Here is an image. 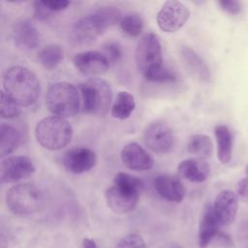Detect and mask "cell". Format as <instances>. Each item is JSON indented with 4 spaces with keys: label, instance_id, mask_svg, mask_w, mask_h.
<instances>
[{
    "label": "cell",
    "instance_id": "d590c367",
    "mask_svg": "<svg viewBox=\"0 0 248 248\" xmlns=\"http://www.w3.org/2000/svg\"><path fill=\"white\" fill-rule=\"evenodd\" d=\"M161 248H183V247L176 242H170V243L163 245Z\"/></svg>",
    "mask_w": 248,
    "mask_h": 248
},
{
    "label": "cell",
    "instance_id": "4fadbf2b",
    "mask_svg": "<svg viewBox=\"0 0 248 248\" xmlns=\"http://www.w3.org/2000/svg\"><path fill=\"white\" fill-rule=\"evenodd\" d=\"M73 63L78 72L90 77L104 75L110 66L107 56L95 50L76 54L73 58Z\"/></svg>",
    "mask_w": 248,
    "mask_h": 248
},
{
    "label": "cell",
    "instance_id": "8992f818",
    "mask_svg": "<svg viewBox=\"0 0 248 248\" xmlns=\"http://www.w3.org/2000/svg\"><path fill=\"white\" fill-rule=\"evenodd\" d=\"M43 192L34 184L20 183L12 186L6 194V204L16 215L26 216L38 212L44 205Z\"/></svg>",
    "mask_w": 248,
    "mask_h": 248
},
{
    "label": "cell",
    "instance_id": "7a4b0ae2",
    "mask_svg": "<svg viewBox=\"0 0 248 248\" xmlns=\"http://www.w3.org/2000/svg\"><path fill=\"white\" fill-rule=\"evenodd\" d=\"M121 14L115 7L106 6L77 20L69 32V42L75 46L90 45L108 28L120 21Z\"/></svg>",
    "mask_w": 248,
    "mask_h": 248
},
{
    "label": "cell",
    "instance_id": "44dd1931",
    "mask_svg": "<svg viewBox=\"0 0 248 248\" xmlns=\"http://www.w3.org/2000/svg\"><path fill=\"white\" fill-rule=\"evenodd\" d=\"M217 141V155L220 163L228 164L232 157V135L226 125H217L214 128Z\"/></svg>",
    "mask_w": 248,
    "mask_h": 248
},
{
    "label": "cell",
    "instance_id": "cb8c5ba5",
    "mask_svg": "<svg viewBox=\"0 0 248 248\" xmlns=\"http://www.w3.org/2000/svg\"><path fill=\"white\" fill-rule=\"evenodd\" d=\"M136 107L134 96L128 91L118 92L111 108V115L114 118L125 120L130 117Z\"/></svg>",
    "mask_w": 248,
    "mask_h": 248
},
{
    "label": "cell",
    "instance_id": "3957f363",
    "mask_svg": "<svg viewBox=\"0 0 248 248\" xmlns=\"http://www.w3.org/2000/svg\"><path fill=\"white\" fill-rule=\"evenodd\" d=\"M4 92L21 107H29L37 102L41 84L37 76L28 68L14 66L3 77Z\"/></svg>",
    "mask_w": 248,
    "mask_h": 248
},
{
    "label": "cell",
    "instance_id": "5b68a950",
    "mask_svg": "<svg viewBox=\"0 0 248 248\" xmlns=\"http://www.w3.org/2000/svg\"><path fill=\"white\" fill-rule=\"evenodd\" d=\"M46 104L48 110L55 116L63 118L74 116L80 108L78 90L70 82L54 83L46 92Z\"/></svg>",
    "mask_w": 248,
    "mask_h": 248
},
{
    "label": "cell",
    "instance_id": "5bb4252c",
    "mask_svg": "<svg viewBox=\"0 0 248 248\" xmlns=\"http://www.w3.org/2000/svg\"><path fill=\"white\" fill-rule=\"evenodd\" d=\"M213 209L221 226L231 225L237 213L238 197L232 190H223L215 198Z\"/></svg>",
    "mask_w": 248,
    "mask_h": 248
},
{
    "label": "cell",
    "instance_id": "4dcf8cb0",
    "mask_svg": "<svg viewBox=\"0 0 248 248\" xmlns=\"http://www.w3.org/2000/svg\"><path fill=\"white\" fill-rule=\"evenodd\" d=\"M218 5L230 15H238L242 10L241 3L237 0H220L218 1Z\"/></svg>",
    "mask_w": 248,
    "mask_h": 248
},
{
    "label": "cell",
    "instance_id": "6da1fadb",
    "mask_svg": "<svg viewBox=\"0 0 248 248\" xmlns=\"http://www.w3.org/2000/svg\"><path fill=\"white\" fill-rule=\"evenodd\" d=\"M136 62L143 78L151 82H172L176 76L163 64L162 46L158 36L145 34L139 42L136 49Z\"/></svg>",
    "mask_w": 248,
    "mask_h": 248
},
{
    "label": "cell",
    "instance_id": "836d02e7",
    "mask_svg": "<svg viewBox=\"0 0 248 248\" xmlns=\"http://www.w3.org/2000/svg\"><path fill=\"white\" fill-rule=\"evenodd\" d=\"M213 241H216L217 244L221 247L230 248V247L233 246V242H232V238L228 234H226L222 232H219V233L216 235V237L214 238Z\"/></svg>",
    "mask_w": 248,
    "mask_h": 248
},
{
    "label": "cell",
    "instance_id": "ba28073f",
    "mask_svg": "<svg viewBox=\"0 0 248 248\" xmlns=\"http://www.w3.org/2000/svg\"><path fill=\"white\" fill-rule=\"evenodd\" d=\"M190 16L189 9L179 1H167L157 14L159 28L167 33H173L181 29Z\"/></svg>",
    "mask_w": 248,
    "mask_h": 248
},
{
    "label": "cell",
    "instance_id": "ac0fdd59",
    "mask_svg": "<svg viewBox=\"0 0 248 248\" xmlns=\"http://www.w3.org/2000/svg\"><path fill=\"white\" fill-rule=\"evenodd\" d=\"M220 223L215 215L213 205L206 204L199 226L198 243L200 248H207V246L214 240L219 233Z\"/></svg>",
    "mask_w": 248,
    "mask_h": 248
},
{
    "label": "cell",
    "instance_id": "4316f807",
    "mask_svg": "<svg viewBox=\"0 0 248 248\" xmlns=\"http://www.w3.org/2000/svg\"><path fill=\"white\" fill-rule=\"evenodd\" d=\"M0 113L2 118L11 119L19 115L20 108L19 105L12 99L4 91L1 93V105H0Z\"/></svg>",
    "mask_w": 248,
    "mask_h": 248
},
{
    "label": "cell",
    "instance_id": "d4e9b609",
    "mask_svg": "<svg viewBox=\"0 0 248 248\" xmlns=\"http://www.w3.org/2000/svg\"><path fill=\"white\" fill-rule=\"evenodd\" d=\"M64 51L59 45H48L43 47L39 54L38 60L41 65L46 70L55 69L63 60Z\"/></svg>",
    "mask_w": 248,
    "mask_h": 248
},
{
    "label": "cell",
    "instance_id": "7402d4cb",
    "mask_svg": "<svg viewBox=\"0 0 248 248\" xmlns=\"http://www.w3.org/2000/svg\"><path fill=\"white\" fill-rule=\"evenodd\" d=\"M189 153L201 160L209 158L213 152V144L211 139L203 134H195L190 137L187 143Z\"/></svg>",
    "mask_w": 248,
    "mask_h": 248
},
{
    "label": "cell",
    "instance_id": "ffe728a7",
    "mask_svg": "<svg viewBox=\"0 0 248 248\" xmlns=\"http://www.w3.org/2000/svg\"><path fill=\"white\" fill-rule=\"evenodd\" d=\"M180 177L196 183L203 182L207 179L210 169L204 160L189 158L180 162L177 168Z\"/></svg>",
    "mask_w": 248,
    "mask_h": 248
},
{
    "label": "cell",
    "instance_id": "603a6c76",
    "mask_svg": "<svg viewBox=\"0 0 248 248\" xmlns=\"http://www.w3.org/2000/svg\"><path fill=\"white\" fill-rule=\"evenodd\" d=\"M20 141L19 132L13 126L2 124L0 127V156L5 157L15 151Z\"/></svg>",
    "mask_w": 248,
    "mask_h": 248
},
{
    "label": "cell",
    "instance_id": "277c9868",
    "mask_svg": "<svg viewBox=\"0 0 248 248\" xmlns=\"http://www.w3.org/2000/svg\"><path fill=\"white\" fill-rule=\"evenodd\" d=\"M38 143L47 150H60L67 146L73 137V128L68 120L59 116L42 119L35 128Z\"/></svg>",
    "mask_w": 248,
    "mask_h": 248
},
{
    "label": "cell",
    "instance_id": "83f0119b",
    "mask_svg": "<svg viewBox=\"0 0 248 248\" xmlns=\"http://www.w3.org/2000/svg\"><path fill=\"white\" fill-rule=\"evenodd\" d=\"M113 183L123 185L125 187L137 190L139 192H140L143 189V182L141 179L126 172L116 173L113 178Z\"/></svg>",
    "mask_w": 248,
    "mask_h": 248
},
{
    "label": "cell",
    "instance_id": "2e32d148",
    "mask_svg": "<svg viewBox=\"0 0 248 248\" xmlns=\"http://www.w3.org/2000/svg\"><path fill=\"white\" fill-rule=\"evenodd\" d=\"M120 157L122 163L133 170H147L154 164L151 155L137 142L126 144L121 150Z\"/></svg>",
    "mask_w": 248,
    "mask_h": 248
},
{
    "label": "cell",
    "instance_id": "1f68e13d",
    "mask_svg": "<svg viewBox=\"0 0 248 248\" xmlns=\"http://www.w3.org/2000/svg\"><path fill=\"white\" fill-rule=\"evenodd\" d=\"M236 195L241 201L248 202V164L245 167V176L236 185Z\"/></svg>",
    "mask_w": 248,
    "mask_h": 248
},
{
    "label": "cell",
    "instance_id": "30bf717a",
    "mask_svg": "<svg viewBox=\"0 0 248 248\" xmlns=\"http://www.w3.org/2000/svg\"><path fill=\"white\" fill-rule=\"evenodd\" d=\"M145 145L155 153H167L174 144L171 129L165 123L154 122L148 125L143 134Z\"/></svg>",
    "mask_w": 248,
    "mask_h": 248
},
{
    "label": "cell",
    "instance_id": "9c48e42d",
    "mask_svg": "<svg viewBox=\"0 0 248 248\" xmlns=\"http://www.w3.org/2000/svg\"><path fill=\"white\" fill-rule=\"evenodd\" d=\"M140 193L137 190L114 184L108 188L105 198L108 206L115 213L125 214L133 211L139 202Z\"/></svg>",
    "mask_w": 248,
    "mask_h": 248
},
{
    "label": "cell",
    "instance_id": "f546056e",
    "mask_svg": "<svg viewBox=\"0 0 248 248\" xmlns=\"http://www.w3.org/2000/svg\"><path fill=\"white\" fill-rule=\"evenodd\" d=\"M104 54L108 59L110 65L117 63L122 57V48L115 42H108L104 46Z\"/></svg>",
    "mask_w": 248,
    "mask_h": 248
},
{
    "label": "cell",
    "instance_id": "f1b7e54d",
    "mask_svg": "<svg viewBox=\"0 0 248 248\" xmlns=\"http://www.w3.org/2000/svg\"><path fill=\"white\" fill-rule=\"evenodd\" d=\"M115 248H146V244L140 234L129 233L119 240Z\"/></svg>",
    "mask_w": 248,
    "mask_h": 248
},
{
    "label": "cell",
    "instance_id": "8fae6325",
    "mask_svg": "<svg viewBox=\"0 0 248 248\" xmlns=\"http://www.w3.org/2000/svg\"><path fill=\"white\" fill-rule=\"evenodd\" d=\"M96 163L97 157L95 152L83 146H75L68 149L62 158L64 169L75 174L89 171L95 167Z\"/></svg>",
    "mask_w": 248,
    "mask_h": 248
},
{
    "label": "cell",
    "instance_id": "52a82bcc",
    "mask_svg": "<svg viewBox=\"0 0 248 248\" xmlns=\"http://www.w3.org/2000/svg\"><path fill=\"white\" fill-rule=\"evenodd\" d=\"M79 91L84 112L96 116L107 114L112 101V90L105 79H88L79 84Z\"/></svg>",
    "mask_w": 248,
    "mask_h": 248
},
{
    "label": "cell",
    "instance_id": "d6986e66",
    "mask_svg": "<svg viewBox=\"0 0 248 248\" xmlns=\"http://www.w3.org/2000/svg\"><path fill=\"white\" fill-rule=\"evenodd\" d=\"M13 38L15 43L24 49H34L40 45V34L34 24L27 19L15 23Z\"/></svg>",
    "mask_w": 248,
    "mask_h": 248
},
{
    "label": "cell",
    "instance_id": "7c38bea8",
    "mask_svg": "<svg viewBox=\"0 0 248 248\" xmlns=\"http://www.w3.org/2000/svg\"><path fill=\"white\" fill-rule=\"evenodd\" d=\"M32 160L26 156H11L1 163V181L14 183L31 176L35 172Z\"/></svg>",
    "mask_w": 248,
    "mask_h": 248
},
{
    "label": "cell",
    "instance_id": "9a60e30c",
    "mask_svg": "<svg viewBox=\"0 0 248 248\" xmlns=\"http://www.w3.org/2000/svg\"><path fill=\"white\" fill-rule=\"evenodd\" d=\"M156 192L164 200L171 202H181L185 197V188L181 180L169 173H163L156 176L154 180Z\"/></svg>",
    "mask_w": 248,
    "mask_h": 248
},
{
    "label": "cell",
    "instance_id": "484cf974",
    "mask_svg": "<svg viewBox=\"0 0 248 248\" xmlns=\"http://www.w3.org/2000/svg\"><path fill=\"white\" fill-rule=\"evenodd\" d=\"M122 31L130 37H138L143 29L142 17L136 13L127 14L119 21Z\"/></svg>",
    "mask_w": 248,
    "mask_h": 248
},
{
    "label": "cell",
    "instance_id": "e575fe53",
    "mask_svg": "<svg viewBox=\"0 0 248 248\" xmlns=\"http://www.w3.org/2000/svg\"><path fill=\"white\" fill-rule=\"evenodd\" d=\"M82 248H97V245L93 239L84 238L82 240Z\"/></svg>",
    "mask_w": 248,
    "mask_h": 248
},
{
    "label": "cell",
    "instance_id": "e0dca14e",
    "mask_svg": "<svg viewBox=\"0 0 248 248\" xmlns=\"http://www.w3.org/2000/svg\"><path fill=\"white\" fill-rule=\"evenodd\" d=\"M180 59L186 70L196 78L203 82H209L211 73L206 62L193 48L183 46L180 50Z\"/></svg>",
    "mask_w": 248,
    "mask_h": 248
},
{
    "label": "cell",
    "instance_id": "d6a6232c",
    "mask_svg": "<svg viewBox=\"0 0 248 248\" xmlns=\"http://www.w3.org/2000/svg\"><path fill=\"white\" fill-rule=\"evenodd\" d=\"M41 3L52 14L63 11L70 5V2L66 0H41Z\"/></svg>",
    "mask_w": 248,
    "mask_h": 248
}]
</instances>
